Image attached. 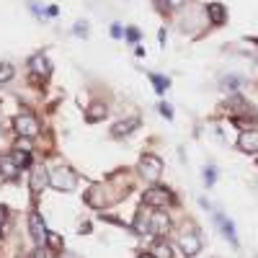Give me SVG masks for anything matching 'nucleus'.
<instances>
[{"mask_svg": "<svg viewBox=\"0 0 258 258\" xmlns=\"http://www.w3.org/2000/svg\"><path fill=\"white\" fill-rule=\"evenodd\" d=\"M49 186H54L57 191H72L78 186V176L67 168H57L49 173Z\"/></svg>", "mask_w": 258, "mask_h": 258, "instance_id": "f257e3e1", "label": "nucleus"}, {"mask_svg": "<svg viewBox=\"0 0 258 258\" xmlns=\"http://www.w3.org/2000/svg\"><path fill=\"white\" fill-rule=\"evenodd\" d=\"M137 171H140V176L147 178V181H158L160 173H163V160H160L158 155H145V158L140 160V165H137Z\"/></svg>", "mask_w": 258, "mask_h": 258, "instance_id": "f03ea898", "label": "nucleus"}, {"mask_svg": "<svg viewBox=\"0 0 258 258\" xmlns=\"http://www.w3.org/2000/svg\"><path fill=\"white\" fill-rule=\"evenodd\" d=\"M16 132L26 140H34L39 134V121L31 116V114H18L16 116Z\"/></svg>", "mask_w": 258, "mask_h": 258, "instance_id": "7ed1b4c3", "label": "nucleus"}, {"mask_svg": "<svg viewBox=\"0 0 258 258\" xmlns=\"http://www.w3.org/2000/svg\"><path fill=\"white\" fill-rule=\"evenodd\" d=\"M28 230H31V238H34V243L36 246H44L47 243V227H44V220H41V215H36V212H31L28 215Z\"/></svg>", "mask_w": 258, "mask_h": 258, "instance_id": "20e7f679", "label": "nucleus"}, {"mask_svg": "<svg viewBox=\"0 0 258 258\" xmlns=\"http://www.w3.org/2000/svg\"><path fill=\"white\" fill-rule=\"evenodd\" d=\"M168 230H171L168 215H165V212H153V215H150V233L153 235H165Z\"/></svg>", "mask_w": 258, "mask_h": 258, "instance_id": "39448f33", "label": "nucleus"}, {"mask_svg": "<svg viewBox=\"0 0 258 258\" xmlns=\"http://www.w3.org/2000/svg\"><path fill=\"white\" fill-rule=\"evenodd\" d=\"M238 147L243 150V153H258V129H246L238 137Z\"/></svg>", "mask_w": 258, "mask_h": 258, "instance_id": "423d86ee", "label": "nucleus"}, {"mask_svg": "<svg viewBox=\"0 0 258 258\" xmlns=\"http://www.w3.org/2000/svg\"><path fill=\"white\" fill-rule=\"evenodd\" d=\"M168 202H171V194L165 191V189H150L145 194V204L147 207H165Z\"/></svg>", "mask_w": 258, "mask_h": 258, "instance_id": "0eeeda50", "label": "nucleus"}, {"mask_svg": "<svg viewBox=\"0 0 258 258\" xmlns=\"http://www.w3.org/2000/svg\"><path fill=\"white\" fill-rule=\"evenodd\" d=\"M178 246H181V251H184L186 256H196V253L202 251V240H199V235L189 233V235H181Z\"/></svg>", "mask_w": 258, "mask_h": 258, "instance_id": "6e6552de", "label": "nucleus"}, {"mask_svg": "<svg viewBox=\"0 0 258 258\" xmlns=\"http://www.w3.org/2000/svg\"><path fill=\"white\" fill-rule=\"evenodd\" d=\"M47 184H49V173L44 171V168H34V171H31V178H28V186H31V191L39 194Z\"/></svg>", "mask_w": 258, "mask_h": 258, "instance_id": "1a4fd4ad", "label": "nucleus"}, {"mask_svg": "<svg viewBox=\"0 0 258 258\" xmlns=\"http://www.w3.org/2000/svg\"><path fill=\"white\" fill-rule=\"evenodd\" d=\"M28 67H31L36 75H41V78H47V75L52 72V65H49V59L44 54H34L31 59H28Z\"/></svg>", "mask_w": 258, "mask_h": 258, "instance_id": "9d476101", "label": "nucleus"}, {"mask_svg": "<svg viewBox=\"0 0 258 258\" xmlns=\"http://www.w3.org/2000/svg\"><path fill=\"white\" fill-rule=\"evenodd\" d=\"M215 220H217V225H220V230H222V235H225L227 240H230L233 246H238V235H235V227H233V222L227 220V217H222V215H217Z\"/></svg>", "mask_w": 258, "mask_h": 258, "instance_id": "9b49d317", "label": "nucleus"}, {"mask_svg": "<svg viewBox=\"0 0 258 258\" xmlns=\"http://www.w3.org/2000/svg\"><path fill=\"white\" fill-rule=\"evenodd\" d=\"M140 127V119L137 116H132V119H127V121H119V124H114V134H116V137H124V134H129L132 129H137Z\"/></svg>", "mask_w": 258, "mask_h": 258, "instance_id": "f8f14e48", "label": "nucleus"}, {"mask_svg": "<svg viewBox=\"0 0 258 258\" xmlns=\"http://www.w3.org/2000/svg\"><path fill=\"white\" fill-rule=\"evenodd\" d=\"M207 13H209V18H212V23H215V26H222V23L227 21V10H225V5H220V3H212V5L207 8Z\"/></svg>", "mask_w": 258, "mask_h": 258, "instance_id": "ddd939ff", "label": "nucleus"}, {"mask_svg": "<svg viewBox=\"0 0 258 258\" xmlns=\"http://www.w3.org/2000/svg\"><path fill=\"white\" fill-rule=\"evenodd\" d=\"M0 173H3L5 178H16L18 176V163L13 160V158H0Z\"/></svg>", "mask_w": 258, "mask_h": 258, "instance_id": "4468645a", "label": "nucleus"}, {"mask_svg": "<svg viewBox=\"0 0 258 258\" xmlns=\"http://www.w3.org/2000/svg\"><path fill=\"white\" fill-rule=\"evenodd\" d=\"M150 215H153V212H140L137 215V220H134V230L137 233H150Z\"/></svg>", "mask_w": 258, "mask_h": 258, "instance_id": "2eb2a0df", "label": "nucleus"}, {"mask_svg": "<svg viewBox=\"0 0 258 258\" xmlns=\"http://www.w3.org/2000/svg\"><path fill=\"white\" fill-rule=\"evenodd\" d=\"M150 253H153L155 258H173V248L168 246V243H155Z\"/></svg>", "mask_w": 258, "mask_h": 258, "instance_id": "dca6fc26", "label": "nucleus"}, {"mask_svg": "<svg viewBox=\"0 0 258 258\" xmlns=\"http://www.w3.org/2000/svg\"><path fill=\"white\" fill-rule=\"evenodd\" d=\"M13 160L18 163V168H28L31 165V155L28 153H13Z\"/></svg>", "mask_w": 258, "mask_h": 258, "instance_id": "f3484780", "label": "nucleus"}, {"mask_svg": "<svg viewBox=\"0 0 258 258\" xmlns=\"http://www.w3.org/2000/svg\"><path fill=\"white\" fill-rule=\"evenodd\" d=\"M101 116H106V106H101V103H96L93 109H90V114H88V119L90 121H98Z\"/></svg>", "mask_w": 258, "mask_h": 258, "instance_id": "a211bd4d", "label": "nucleus"}, {"mask_svg": "<svg viewBox=\"0 0 258 258\" xmlns=\"http://www.w3.org/2000/svg\"><path fill=\"white\" fill-rule=\"evenodd\" d=\"M10 78H13V65L3 62V65H0V83H5V80H10Z\"/></svg>", "mask_w": 258, "mask_h": 258, "instance_id": "6ab92c4d", "label": "nucleus"}, {"mask_svg": "<svg viewBox=\"0 0 258 258\" xmlns=\"http://www.w3.org/2000/svg\"><path fill=\"white\" fill-rule=\"evenodd\" d=\"M150 80L155 83V90H158V93H165V88H168V80H165V78H158V75H150Z\"/></svg>", "mask_w": 258, "mask_h": 258, "instance_id": "aec40b11", "label": "nucleus"}, {"mask_svg": "<svg viewBox=\"0 0 258 258\" xmlns=\"http://www.w3.org/2000/svg\"><path fill=\"white\" fill-rule=\"evenodd\" d=\"M204 181H207V186H215V181H217V171L212 168V165L204 171Z\"/></svg>", "mask_w": 258, "mask_h": 258, "instance_id": "412c9836", "label": "nucleus"}, {"mask_svg": "<svg viewBox=\"0 0 258 258\" xmlns=\"http://www.w3.org/2000/svg\"><path fill=\"white\" fill-rule=\"evenodd\" d=\"M158 109H160V114H163L165 119H173V109H171V106H168V103H160V106H158Z\"/></svg>", "mask_w": 258, "mask_h": 258, "instance_id": "4be33fe9", "label": "nucleus"}, {"mask_svg": "<svg viewBox=\"0 0 258 258\" xmlns=\"http://www.w3.org/2000/svg\"><path fill=\"white\" fill-rule=\"evenodd\" d=\"M127 39H129V41H137V39H140V28H134V26L127 28Z\"/></svg>", "mask_w": 258, "mask_h": 258, "instance_id": "5701e85b", "label": "nucleus"}, {"mask_svg": "<svg viewBox=\"0 0 258 258\" xmlns=\"http://www.w3.org/2000/svg\"><path fill=\"white\" fill-rule=\"evenodd\" d=\"M85 28H88V23H75V34H78V36H85Z\"/></svg>", "mask_w": 258, "mask_h": 258, "instance_id": "b1692460", "label": "nucleus"}, {"mask_svg": "<svg viewBox=\"0 0 258 258\" xmlns=\"http://www.w3.org/2000/svg\"><path fill=\"white\" fill-rule=\"evenodd\" d=\"M121 34H124V31H121V26H119V23H114V26H111V36H114V39H119Z\"/></svg>", "mask_w": 258, "mask_h": 258, "instance_id": "393cba45", "label": "nucleus"}, {"mask_svg": "<svg viewBox=\"0 0 258 258\" xmlns=\"http://www.w3.org/2000/svg\"><path fill=\"white\" fill-rule=\"evenodd\" d=\"M28 258H44V251H41V248H39V251H34V253H31V256H28Z\"/></svg>", "mask_w": 258, "mask_h": 258, "instance_id": "a878e982", "label": "nucleus"}, {"mask_svg": "<svg viewBox=\"0 0 258 258\" xmlns=\"http://www.w3.org/2000/svg\"><path fill=\"white\" fill-rule=\"evenodd\" d=\"M165 3H168V5H173V8H178L181 3H184V0H165Z\"/></svg>", "mask_w": 258, "mask_h": 258, "instance_id": "bb28decb", "label": "nucleus"}, {"mask_svg": "<svg viewBox=\"0 0 258 258\" xmlns=\"http://www.w3.org/2000/svg\"><path fill=\"white\" fill-rule=\"evenodd\" d=\"M140 258H155L153 253H145V256H140Z\"/></svg>", "mask_w": 258, "mask_h": 258, "instance_id": "cd10ccee", "label": "nucleus"}]
</instances>
